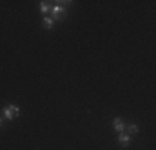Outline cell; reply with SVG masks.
Wrapping results in <instances>:
<instances>
[{
  "mask_svg": "<svg viewBox=\"0 0 156 150\" xmlns=\"http://www.w3.org/2000/svg\"><path fill=\"white\" fill-rule=\"evenodd\" d=\"M129 140H131V137H129L128 133H120V137H118V142H120V145H123V147H128L129 145Z\"/></svg>",
  "mask_w": 156,
  "mask_h": 150,
  "instance_id": "cell-2",
  "label": "cell"
},
{
  "mask_svg": "<svg viewBox=\"0 0 156 150\" xmlns=\"http://www.w3.org/2000/svg\"><path fill=\"white\" fill-rule=\"evenodd\" d=\"M43 25H45V28H53V18H50V17H45L43 18Z\"/></svg>",
  "mask_w": 156,
  "mask_h": 150,
  "instance_id": "cell-4",
  "label": "cell"
},
{
  "mask_svg": "<svg viewBox=\"0 0 156 150\" xmlns=\"http://www.w3.org/2000/svg\"><path fill=\"white\" fill-rule=\"evenodd\" d=\"M9 107L12 108V112H13V115H15V117H17V115H20V108H18L17 105H9Z\"/></svg>",
  "mask_w": 156,
  "mask_h": 150,
  "instance_id": "cell-8",
  "label": "cell"
},
{
  "mask_svg": "<svg viewBox=\"0 0 156 150\" xmlns=\"http://www.w3.org/2000/svg\"><path fill=\"white\" fill-rule=\"evenodd\" d=\"M65 12H66L65 7H62V5L51 7V17H53V20H57V18H62V15L65 13Z\"/></svg>",
  "mask_w": 156,
  "mask_h": 150,
  "instance_id": "cell-1",
  "label": "cell"
},
{
  "mask_svg": "<svg viewBox=\"0 0 156 150\" xmlns=\"http://www.w3.org/2000/svg\"><path fill=\"white\" fill-rule=\"evenodd\" d=\"M0 127H2V118H0Z\"/></svg>",
  "mask_w": 156,
  "mask_h": 150,
  "instance_id": "cell-9",
  "label": "cell"
},
{
  "mask_svg": "<svg viewBox=\"0 0 156 150\" xmlns=\"http://www.w3.org/2000/svg\"><path fill=\"white\" fill-rule=\"evenodd\" d=\"M3 114H5V117L9 118V120H13V117H15V115H13V112H12V108H10V107H5V108H3Z\"/></svg>",
  "mask_w": 156,
  "mask_h": 150,
  "instance_id": "cell-5",
  "label": "cell"
},
{
  "mask_svg": "<svg viewBox=\"0 0 156 150\" xmlns=\"http://www.w3.org/2000/svg\"><path fill=\"white\" fill-rule=\"evenodd\" d=\"M113 127H115V130H116V132H123V129H125V125H123V120H121L120 117H116L113 120Z\"/></svg>",
  "mask_w": 156,
  "mask_h": 150,
  "instance_id": "cell-3",
  "label": "cell"
},
{
  "mask_svg": "<svg viewBox=\"0 0 156 150\" xmlns=\"http://www.w3.org/2000/svg\"><path fill=\"white\" fill-rule=\"evenodd\" d=\"M40 10H42L43 13H47L48 10H50V7L47 5V2H42V3H40Z\"/></svg>",
  "mask_w": 156,
  "mask_h": 150,
  "instance_id": "cell-7",
  "label": "cell"
},
{
  "mask_svg": "<svg viewBox=\"0 0 156 150\" xmlns=\"http://www.w3.org/2000/svg\"><path fill=\"white\" fill-rule=\"evenodd\" d=\"M128 130H129V133H133V135H135V133H138V125H136V123H131V125H129L128 127Z\"/></svg>",
  "mask_w": 156,
  "mask_h": 150,
  "instance_id": "cell-6",
  "label": "cell"
}]
</instances>
